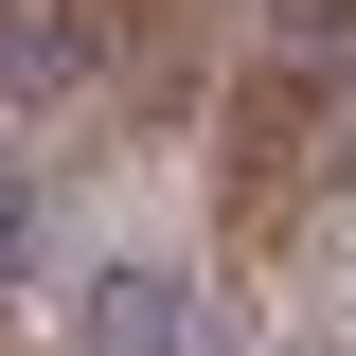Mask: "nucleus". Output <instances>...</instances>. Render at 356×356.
Here are the masks:
<instances>
[{"label":"nucleus","mask_w":356,"mask_h":356,"mask_svg":"<svg viewBox=\"0 0 356 356\" xmlns=\"http://www.w3.org/2000/svg\"><path fill=\"white\" fill-rule=\"evenodd\" d=\"M214 250L250 285H339L356 267V0H267V54L232 89Z\"/></svg>","instance_id":"obj_1"}]
</instances>
